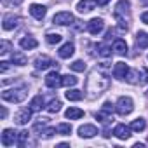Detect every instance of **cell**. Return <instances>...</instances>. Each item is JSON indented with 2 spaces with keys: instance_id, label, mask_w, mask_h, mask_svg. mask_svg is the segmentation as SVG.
<instances>
[{
  "instance_id": "1",
  "label": "cell",
  "mask_w": 148,
  "mask_h": 148,
  "mask_svg": "<svg viewBox=\"0 0 148 148\" xmlns=\"http://www.w3.org/2000/svg\"><path fill=\"white\" fill-rule=\"evenodd\" d=\"M108 87V79L105 75H101V73L96 70L91 73V77L87 80V92H89V98L94 99L96 96L103 94V91Z\"/></svg>"
},
{
  "instance_id": "2",
  "label": "cell",
  "mask_w": 148,
  "mask_h": 148,
  "mask_svg": "<svg viewBox=\"0 0 148 148\" xmlns=\"http://www.w3.org/2000/svg\"><path fill=\"white\" fill-rule=\"evenodd\" d=\"M129 18H131V4L127 0H120L115 7V19L120 30H129Z\"/></svg>"
},
{
  "instance_id": "3",
  "label": "cell",
  "mask_w": 148,
  "mask_h": 148,
  "mask_svg": "<svg viewBox=\"0 0 148 148\" xmlns=\"http://www.w3.org/2000/svg\"><path fill=\"white\" fill-rule=\"evenodd\" d=\"M26 94H28V89L26 86H21L18 89H7L2 92V99L7 101V103H21L26 99Z\"/></svg>"
},
{
  "instance_id": "4",
  "label": "cell",
  "mask_w": 148,
  "mask_h": 148,
  "mask_svg": "<svg viewBox=\"0 0 148 148\" xmlns=\"http://www.w3.org/2000/svg\"><path fill=\"white\" fill-rule=\"evenodd\" d=\"M132 110H134V101H132L129 96H120V98L117 99V105H115V112H117L119 115L125 117V115H129Z\"/></svg>"
},
{
  "instance_id": "5",
  "label": "cell",
  "mask_w": 148,
  "mask_h": 148,
  "mask_svg": "<svg viewBox=\"0 0 148 148\" xmlns=\"http://www.w3.org/2000/svg\"><path fill=\"white\" fill-rule=\"evenodd\" d=\"M52 23L54 25H59V26H66V25H71V23H75V18H73L71 12H58L54 18H52Z\"/></svg>"
},
{
  "instance_id": "6",
  "label": "cell",
  "mask_w": 148,
  "mask_h": 148,
  "mask_svg": "<svg viewBox=\"0 0 148 148\" xmlns=\"http://www.w3.org/2000/svg\"><path fill=\"white\" fill-rule=\"evenodd\" d=\"M0 141H2L4 146H12L14 143H18V132L14 129H4L2 136H0Z\"/></svg>"
},
{
  "instance_id": "7",
  "label": "cell",
  "mask_w": 148,
  "mask_h": 148,
  "mask_svg": "<svg viewBox=\"0 0 148 148\" xmlns=\"http://www.w3.org/2000/svg\"><path fill=\"white\" fill-rule=\"evenodd\" d=\"M45 86L51 87V89H56V87L63 86V77L59 75L58 71H51V73H47V77H45Z\"/></svg>"
},
{
  "instance_id": "8",
  "label": "cell",
  "mask_w": 148,
  "mask_h": 148,
  "mask_svg": "<svg viewBox=\"0 0 148 148\" xmlns=\"http://www.w3.org/2000/svg\"><path fill=\"white\" fill-rule=\"evenodd\" d=\"M103 28H105V21L101 18H94L87 23V30H89L91 35H99L103 32Z\"/></svg>"
},
{
  "instance_id": "9",
  "label": "cell",
  "mask_w": 148,
  "mask_h": 148,
  "mask_svg": "<svg viewBox=\"0 0 148 148\" xmlns=\"http://www.w3.org/2000/svg\"><path fill=\"white\" fill-rule=\"evenodd\" d=\"M96 134H98V127L92 125V124H84V125L79 127V136H80V138L89 139V138H94Z\"/></svg>"
},
{
  "instance_id": "10",
  "label": "cell",
  "mask_w": 148,
  "mask_h": 148,
  "mask_svg": "<svg viewBox=\"0 0 148 148\" xmlns=\"http://www.w3.org/2000/svg\"><path fill=\"white\" fill-rule=\"evenodd\" d=\"M131 127H127V125H124V124H119V125H115V129H113V136L115 138H119V139H129L131 138Z\"/></svg>"
},
{
  "instance_id": "11",
  "label": "cell",
  "mask_w": 148,
  "mask_h": 148,
  "mask_svg": "<svg viewBox=\"0 0 148 148\" xmlns=\"http://www.w3.org/2000/svg\"><path fill=\"white\" fill-rule=\"evenodd\" d=\"M127 73H129V66L125 64V63H117L115 64V68H113V75H115V79H119V80H124V79H127Z\"/></svg>"
},
{
  "instance_id": "12",
  "label": "cell",
  "mask_w": 148,
  "mask_h": 148,
  "mask_svg": "<svg viewBox=\"0 0 148 148\" xmlns=\"http://www.w3.org/2000/svg\"><path fill=\"white\" fill-rule=\"evenodd\" d=\"M19 21H21V19H19L18 16H14V14H7V16L4 18L2 28H4V30H7V32H9V30H14V28L19 25Z\"/></svg>"
},
{
  "instance_id": "13",
  "label": "cell",
  "mask_w": 148,
  "mask_h": 148,
  "mask_svg": "<svg viewBox=\"0 0 148 148\" xmlns=\"http://www.w3.org/2000/svg\"><path fill=\"white\" fill-rule=\"evenodd\" d=\"M32 108H23V110H19L18 112V115H16V122L19 124V125H25V124H28L30 122V119H32Z\"/></svg>"
},
{
  "instance_id": "14",
  "label": "cell",
  "mask_w": 148,
  "mask_h": 148,
  "mask_svg": "<svg viewBox=\"0 0 148 148\" xmlns=\"http://www.w3.org/2000/svg\"><path fill=\"white\" fill-rule=\"evenodd\" d=\"M73 52H75V47H73V44H71V42H66V44H63V45L59 47V51H58L59 58H63V59H68V58H71V56H73Z\"/></svg>"
},
{
  "instance_id": "15",
  "label": "cell",
  "mask_w": 148,
  "mask_h": 148,
  "mask_svg": "<svg viewBox=\"0 0 148 148\" xmlns=\"http://www.w3.org/2000/svg\"><path fill=\"white\" fill-rule=\"evenodd\" d=\"M45 12H47V7H44V5H38V4H32L30 5V14L35 19H44Z\"/></svg>"
},
{
  "instance_id": "16",
  "label": "cell",
  "mask_w": 148,
  "mask_h": 148,
  "mask_svg": "<svg viewBox=\"0 0 148 148\" xmlns=\"http://www.w3.org/2000/svg\"><path fill=\"white\" fill-rule=\"evenodd\" d=\"M54 63H52V59L49 58V56H38L37 59H35V68L37 70H47L49 66H52Z\"/></svg>"
},
{
  "instance_id": "17",
  "label": "cell",
  "mask_w": 148,
  "mask_h": 148,
  "mask_svg": "<svg viewBox=\"0 0 148 148\" xmlns=\"http://www.w3.org/2000/svg\"><path fill=\"white\" fill-rule=\"evenodd\" d=\"M94 7H96V0H80V2H79V5H77L79 12H82V14H86V12H91Z\"/></svg>"
},
{
  "instance_id": "18",
  "label": "cell",
  "mask_w": 148,
  "mask_h": 148,
  "mask_svg": "<svg viewBox=\"0 0 148 148\" xmlns=\"http://www.w3.org/2000/svg\"><path fill=\"white\" fill-rule=\"evenodd\" d=\"M113 51L119 54V56H125L127 54V44L124 38H115L113 42Z\"/></svg>"
},
{
  "instance_id": "19",
  "label": "cell",
  "mask_w": 148,
  "mask_h": 148,
  "mask_svg": "<svg viewBox=\"0 0 148 148\" xmlns=\"http://www.w3.org/2000/svg\"><path fill=\"white\" fill-rule=\"evenodd\" d=\"M64 115H66V119H70V120H77V119H82V117H84V110L75 108V106H70V108L64 112Z\"/></svg>"
},
{
  "instance_id": "20",
  "label": "cell",
  "mask_w": 148,
  "mask_h": 148,
  "mask_svg": "<svg viewBox=\"0 0 148 148\" xmlns=\"http://www.w3.org/2000/svg\"><path fill=\"white\" fill-rule=\"evenodd\" d=\"M19 45L23 47V49H26V51H30V49H35L37 45H38V42L33 38V37H23L21 40H19Z\"/></svg>"
},
{
  "instance_id": "21",
  "label": "cell",
  "mask_w": 148,
  "mask_h": 148,
  "mask_svg": "<svg viewBox=\"0 0 148 148\" xmlns=\"http://www.w3.org/2000/svg\"><path fill=\"white\" fill-rule=\"evenodd\" d=\"M136 47L138 49H146L148 47V35L145 32H138V35H136Z\"/></svg>"
},
{
  "instance_id": "22",
  "label": "cell",
  "mask_w": 148,
  "mask_h": 148,
  "mask_svg": "<svg viewBox=\"0 0 148 148\" xmlns=\"http://www.w3.org/2000/svg\"><path fill=\"white\" fill-rule=\"evenodd\" d=\"M68 101H80L84 98V92L79 91V89H68V92L64 94Z\"/></svg>"
},
{
  "instance_id": "23",
  "label": "cell",
  "mask_w": 148,
  "mask_h": 148,
  "mask_svg": "<svg viewBox=\"0 0 148 148\" xmlns=\"http://www.w3.org/2000/svg\"><path fill=\"white\" fill-rule=\"evenodd\" d=\"M12 63H14V64H18V66H25V64L28 63V59H26V56H25L23 52L14 51V52H12Z\"/></svg>"
},
{
  "instance_id": "24",
  "label": "cell",
  "mask_w": 148,
  "mask_h": 148,
  "mask_svg": "<svg viewBox=\"0 0 148 148\" xmlns=\"http://www.w3.org/2000/svg\"><path fill=\"white\" fill-rule=\"evenodd\" d=\"M30 108L33 110V112H40L42 108H44V96H35L32 101H30Z\"/></svg>"
},
{
  "instance_id": "25",
  "label": "cell",
  "mask_w": 148,
  "mask_h": 148,
  "mask_svg": "<svg viewBox=\"0 0 148 148\" xmlns=\"http://www.w3.org/2000/svg\"><path fill=\"white\" fill-rule=\"evenodd\" d=\"M132 131H136V132H141L145 127H146V122H145V119H141V117H138V119H134L132 122H131V125H129Z\"/></svg>"
},
{
  "instance_id": "26",
  "label": "cell",
  "mask_w": 148,
  "mask_h": 148,
  "mask_svg": "<svg viewBox=\"0 0 148 148\" xmlns=\"http://www.w3.org/2000/svg\"><path fill=\"white\" fill-rule=\"evenodd\" d=\"M96 51H98V54H99L101 58H110V56H112V49H110L106 44H98V45H96Z\"/></svg>"
},
{
  "instance_id": "27",
  "label": "cell",
  "mask_w": 148,
  "mask_h": 148,
  "mask_svg": "<svg viewBox=\"0 0 148 148\" xmlns=\"http://www.w3.org/2000/svg\"><path fill=\"white\" fill-rule=\"evenodd\" d=\"M77 82H79V79L75 75H64L63 77V86L64 87H73V86H77Z\"/></svg>"
},
{
  "instance_id": "28",
  "label": "cell",
  "mask_w": 148,
  "mask_h": 148,
  "mask_svg": "<svg viewBox=\"0 0 148 148\" xmlns=\"http://www.w3.org/2000/svg\"><path fill=\"white\" fill-rule=\"evenodd\" d=\"M61 38H63V37H61L59 33H47V35H45V42H47V44H51V45L59 44V42H61Z\"/></svg>"
},
{
  "instance_id": "29",
  "label": "cell",
  "mask_w": 148,
  "mask_h": 148,
  "mask_svg": "<svg viewBox=\"0 0 148 148\" xmlns=\"http://www.w3.org/2000/svg\"><path fill=\"white\" fill-rule=\"evenodd\" d=\"M59 110H61V101L59 99H52L49 103V106H47V112L49 113H58Z\"/></svg>"
},
{
  "instance_id": "30",
  "label": "cell",
  "mask_w": 148,
  "mask_h": 148,
  "mask_svg": "<svg viewBox=\"0 0 148 148\" xmlns=\"http://www.w3.org/2000/svg\"><path fill=\"white\" fill-rule=\"evenodd\" d=\"M94 117H96V120H99L101 124H108V120L112 119V113H106V112L101 110V112H96Z\"/></svg>"
},
{
  "instance_id": "31",
  "label": "cell",
  "mask_w": 148,
  "mask_h": 148,
  "mask_svg": "<svg viewBox=\"0 0 148 148\" xmlns=\"http://www.w3.org/2000/svg\"><path fill=\"white\" fill-rule=\"evenodd\" d=\"M56 129H58V132H59V134H63V136H70V132H71V125H70V124H66V122L59 124Z\"/></svg>"
},
{
  "instance_id": "32",
  "label": "cell",
  "mask_w": 148,
  "mask_h": 148,
  "mask_svg": "<svg viewBox=\"0 0 148 148\" xmlns=\"http://www.w3.org/2000/svg\"><path fill=\"white\" fill-rule=\"evenodd\" d=\"M56 127H47V129H44L42 132H40V138H44V139H51L54 134H56Z\"/></svg>"
},
{
  "instance_id": "33",
  "label": "cell",
  "mask_w": 148,
  "mask_h": 148,
  "mask_svg": "<svg viewBox=\"0 0 148 148\" xmlns=\"http://www.w3.org/2000/svg\"><path fill=\"white\" fill-rule=\"evenodd\" d=\"M70 68H71L73 71H84V70H86V63L80 61V59H79V61H73V63L70 64Z\"/></svg>"
},
{
  "instance_id": "34",
  "label": "cell",
  "mask_w": 148,
  "mask_h": 148,
  "mask_svg": "<svg viewBox=\"0 0 148 148\" xmlns=\"http://www.w3.org/2000/svg\"><path fill=\"white\" fill-rule=\"evenodd\" d=\"M26 139H28V131H21V132H18V145H19V146H25Z\"/></svg>"
},
{
  "instance_id": "35",
  "label": "cell",
  "mask_w": 148,
  "mask_h": 148,
  "mask_svg": "<svg viewBox=\"0 0 148 148\" xmlns=\"http://www.w3.org/2000/svg\"><path fill=\"white\" fill-rule=\"evenodd\" d=\"M148 84V68H141V77H139V86Z\"/></svg>"
},
{
  "instance_id": "36",
  "label": "cell",
  "mask_w": 148,
  "mask_h": 148,
  "mask_svg": "<svg viewBox=\"0 0 148 148\" xmlns=\"http://www.w3.org/2000/svg\"><path fill=\"white\" fill-rule=\"evenodd\" d=\"M45 125H47V119H40L38 122H35V125H33V131H37V132H38L40 129L44 131V129H45Z\"/></svg>"
},
{
  "instance_id": "37",
  "label": "cell",
  "mask_w": 148,
  "mask_h": 148,
  "mask_svg": "<svg viewBox=\"0 0 148 148\" xmlns=\"http://www.w3.org/2000/svg\"><path fill=\"white\" fill-rule=\"evenodd\" d=\"M9 51H11V44L2 40V44H0V54H7Z\"/></svg>"
},
{
  "instance_id": "38",
  "label": "cell",
  "mask_w": 148,
  "mask_h": 148,
  "mask_svg": "<svg viewBox=\"0 0 148 148\" xmlns=\"http://www.w3.org/2000/svg\"><path fill=\"white\" fill-rule=\"evenodd\" d=\"M103 112H106V113H113V110H115V105L112 103V101H106L105 105H103V108H101Z\"/></svg>"
},
{
  "instance_id": "39",
  "label": "cell",
  "mask_w": 148,
  "mask_h": 148,
  "mask_svg": "<svg viewBox=\"0 0 148 148\" xmlns=\"http://www.w3.org/2000/svg\"><path fill=\"white\" fill-rule=\"evenodd\" d=\"M9 64H11V63H7V61H2V63H0V71H2V73H5V71L9 70Z\"/></svg>"
},
{
  "instance_id": "40",
  "label": "cell",
  "mask_w": 148,
  "mask_h": 148,
  "mask_svg": "<svg viewBox=\"0 0 148 148\" xmlns=\"http://www.w3.org/2000/svg\"><path fill=\"white\" fill-rule=\"evenodd\" d=\"M113 35H115V30H112V28H110V30L106 32V37H105V40H106V42H108V40H112V38H113Z\"/></svg>"
},
{
  "instance_id": "41",
  "label": "cell",
  "mask_w": 148,
  "mask_h": 148,
  "mask_svg": "<svg viewBox=\"0 0 148 148\" xmlns=\"http://www.w3.org/2000/svg\"><path fill=\"white\" fill-rule=\"evenodd\" d=\"M23 2V0H5V4H9V5H19Z\"/></svg>"
},
{
  "instance_id": "42",
  "label": "cell",
  "mask_w": 148,
  "mask_h": 148,
  "mask_svg": "<svg viewBox=\"0 0 148 148\" xmlns=\"http://www.w3.org/2000/svg\"><path fill=\"white\" fill-rule=\"evenodd\" d=\"M141 21H143L145 25H148V11H145V12L141 14Z\"/></svg>"
},
{
  "instance_id": "43",
  "label": "cell",
  "mask_w": 148,
  "mask_h": 148,
  "mask_svg": "<svg viewBox=\"0 0 148 148\" xmlns=\"http://www.w3.org/2000/svg\"><path fill=\"white\" fill-rule=\"evenodd\" d=\"M0 117H2V119L7 117V110H5V106H2V110H0Z\"/></svg>"
},
{
  "instance_id": "44",
  "label": "cell",
  "mask_w": 148,
  "mask_h": 148,
  "mask_svg": "<svg viewBox=\"0 0 148 148\" xmlns=\"http://www.w3.org/2000/svg\"><path fill=\"white\" fill-rule=\"evenodd\" d=\"M110 0H96V5H106Z\"/></svg>"
},
{
  "instance_id": "45",
  "label": "cell",
  "mask_w": 148,
  "mask_h": 148,
  "mask_svg": "<svg viewBox=\"0 0 148 148\" xmlns=\"http://www.w3.org/2000/svg\"><path fill=\"white\" fill-rule=\"evenodd\" d=\"M103 132H105V134H103V136H105V138H110V136H112V134H110V129H105V131H103Z\"/></svg>"
},
{
  "instance_id": "46",
  "label": "cell",
  "mask_w": 148,
  "mask_h": 148,
  "mask_svg": "<svg viewBox=\"0 0 148 148\" xmlns=\"http://www.w3.org/2000/svg\"><path fill=\"white\" fill-rule=\"evenodd\" d=\"M134 148H145V145H143V143H136Z\"/></svg>"
},
{
  "instance_id": "47",
  "label": "cell",
  "mask_w": 148,
  "mask_h": 148,
  "mask_svg": "<svg viewBox=\"0 0 148 148\" xmlns=\"http://www.w3.org/2000/svg\"><path fill=\"white\" fill-rule=\"evenodd\" d=\"M146 98H148V91H146Z\"/></svg>"
}]
</instances>
